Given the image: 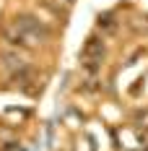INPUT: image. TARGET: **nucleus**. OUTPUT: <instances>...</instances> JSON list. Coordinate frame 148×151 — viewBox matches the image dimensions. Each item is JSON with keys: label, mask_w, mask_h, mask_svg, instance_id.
Segmentation results:
<instances>
[{"label": "nucleus", "mask_w": 148, "mask_h": 151, "mask_svg": "<svg viewBox=\"0 0 148 151\" xmlns=\"http://www.w3.org/2000/svg\"><path fill=\"white\" fill-rule=\"evenodd\" d=\"M96 26H99V31H104V34H114V31H117V21H114L112 13H104V16H99Z\"/></svg>", "instance_id": "obj_4"}, {"label": "nucleus", "mask_w": 148, "mask_h": 151, "mask_svg": "<svg viewBox=\"0 0 148 151\" xmlns=\"http://www.w3.org/2000/svg\"><path fill=\"white\" fill-rule=\"evenodd\" d=\"M3 39H5V45H8V47H13V50H21V52L34 47V45H31V39H29V37H26L21 29H18L16 24H8V26L3 29Z\"/></svg>", "instance_id": "obj_2"}, {"label": "nucleus", "mask_w": 148, "mask_h": 151, "mask_svg": "<svg viewBox=\"0 0 148 151\" xmlns=\"http://www.w3.org/2000/svg\"><path fill=\"white\" fill-rule=\"evenodd\" d=\"M104 52H107V42L102 37H89L81 50V58H104Z\"/></svg>", "instance_id": "obj_3"}, {"label": "nucleus", "mask_w": 148, "mask_h": 151, "mask_svg": "<svg viewBox=\"0 0 148 151\" xmlns=\"http://www.w3.org/2000/svg\"><path fill=\"white\" fill-rule=\"evenodd\" d=\"M18 29L24 31L26 37L31 39V45L36 47V45H42V42H49V37H52V29L47 26L42 18H36V16H29V13H24V16H16V21H13Z\"/></svg>", "instance_id": "obj_1"}, {"label": "nucleus", "mask_w": 148, "mask_h": 151, "mask_svg": "<svg viewBox=\"0 0 148 151\" xmlns=\"http://www.w3.org/2000/svg\"><path fill=\"white\" fill-rule=\"evenodd\" d=\"M65 3H75V0H65Z\"/></svg>", "instance_id": "obj_6"}, {"label": "nucleus", "mask_w": 148, "mask_h": 151, "mask_svg": "<svg viewBox=\"0 0 148 151\" xmlns=\"http://www.w3.org/2000/svg\"><path fill=\"white\" fill-rule=\"evenodd\" d=\"M102 63H104V58H83L81 68H83L86 76H96L99 70H102Z\"/></svg>", "instance_id": "obj_5"}]
</instances>
